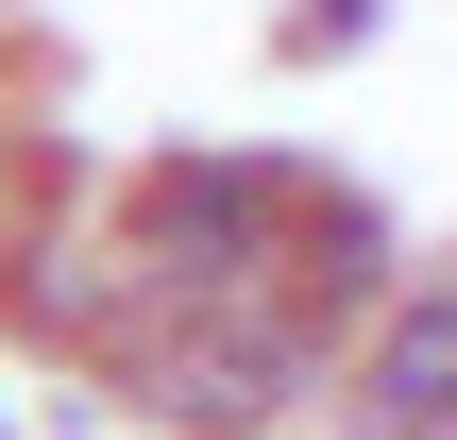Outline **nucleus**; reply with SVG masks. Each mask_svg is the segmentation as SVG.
<instances>
[{"label": "nucleus", "mask_w": 457, "mask_h": 440, "mask_svg": "<svg viewBox=\"0 0 457 440\" xmlns=\"http://www.w3.org/2000/svg\"><path fill=\"white\" fill-rule=\"evenodd\" d=\"M305 170L288 153H153L119 187V254L153 305H237V288H288L305 305Z\"/></svg>", "instance_id": "1"}, {"label": "nucleus", "mask_w": 457, "mask_h": 440, "mask_svg": "<svg viewBox=\"0 0 457 440\" xmlns=\"http://www.w3.org/2000/svg\"><path fill=\"white\" fill-rule=\"evenodd\" d=\"M322 305H288V288H237V305H153V339L119 356L153 407L187 440H254V424H288L305 407V373H322Z\"/></svg>", "instance_id": "2"}, {"label": "nucleus", "mask_w": 457, "mask_h": 440, "mask_svg": "<svg viewBox=\"0 0 457 440\" xmlns=\"http://www.w3.org/2000/svg\"><path fill=\"white\" fill-rule=\"evenodd\" d=\"M356 407H373V440H457V271L390 288V322L356 339Z\"/></svg>", "instance_id": "3"}, {"label": "nucleus", "mask_w": 457, "mask_h": 440, "mask_svg": "<svg viewBox=\"0 0 457 440\" xmlns=\"http://www.w3.org/2000/svg\"><path fill=\"white\" fill-rule=\"evenodd\" d=\"M373 17H390V0H305L271 51H288V68H322V51H373Z\"/></svg>", "instance_id": "4"}]
</instances>
